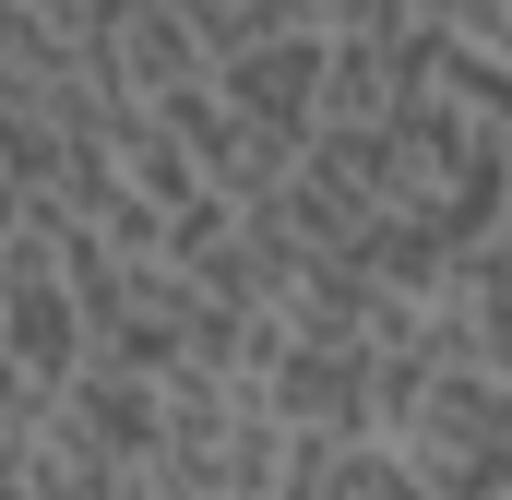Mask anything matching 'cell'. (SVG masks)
Returning a JSON list of instances; mask_svg holds the SVG:
<instances>
[{
  "mask_svg": "<svg viewBox=\"0 0 512 500\" xmlns=\"http://www.w3.org/2000/svg\"><path fill=\"white\" fill-rule=\"evenodd\" d=\"M393 453L417 465V489L441 500H501L512 489V370H429L382 429Z\"/></svg>",
  "mask_w": 512,
  "mask_h": 500,
  "instance_id": "obj_1",
  "label": "cell"
},
{
  "mask_svg": "<svg viewBox=\"0 0 512 500\" xmlns=\"http://www.w3.org/2000/svg\"><path fill=\"white\" fill-rule=\"evenodd\" d=\"M0 358H12V381H36V393H60V381L96 358L84 286H72V262H60V227L0 239Z\"/></svg>",
  "mask_w": 512,
  "mask_h": 500,
  "instance_id": "obj_2",
  "label": "cell"
},
{
  "mask_svg": "<svg viewBox=\"0 0 512 500\" xmlns=\"http://www.w3.org/2000/svg\"><path fill=\"white\" fill-rule=\"evenodd\" d=\"M215 96L239 108V131H262V143H310L322 131V24H274V36H251V48H227L215 60Z\"/></svg>",
  "mask_w": 512,
  "mask_h": 500,
  "instance_id": "obj_3",
  "label": "cell"
},
{
  "mask_svg": "<svg viewBox=\"0 0 512 500\" xmlns=\"http://www.w3.org/2000/svg\"><path fill=\"white\" fill-rule=\"evenodd\" d=\"M96 72H108V96H131V108H167V96H191L215 72V48L191 36L179 0H131L120 24H108V48H96Z\"/></svg>",
  "mask_w": 512,
  "mask_h": 500,
  "instance_id": "obj_4",
  "label": "cell"
},
{
  "mask_svg": "<svg viewBox=\"0 0 512 500\" xmlns=\"http://www.w3.org/2000/svg\"><path fill=\"white\" fill-rule=\"evenodd\" d=\"M405 12H417L429 36H489V24H501V0H405Z\"/></svg>",
  "mask_w": 512,
  "mask_h": 500,
  "instance_id": "obj_5",
  "label": "cell"
},
{
  "mask_svg": "<svg viewBox=\"0 0 512 500\" xmlns=\"http://www.w3.org/2000/svg\"><path fill=\"white\" fill-rule=\"evenodd\" d=\"M489 48H501V60H512V0H501V24H489Z\"/></svg>",
  "mask_w": 512,
  "mask_h": 500,
  "instance_id": "obj_6",
  "label": "cell"
},
{
  "mask_svg": "<svg viewBox=\"0 0 512 500\" xmlns=\"http://www.w3.org/2000/svg\"><path fill=\"white\" fill-rule=\"evenodd\" d=\"M501 250H512V203H501Z\"/></svg>",
  "mask_w": 512,
  "mask_h": 500,
  "instance_id": "obj_7",
  "label": "cell"
},
{
  "mask_svg": "<svg viewBox=\"0 0 512 500\" xmlns=\"http://www.w3.org/2000/svg\"><path fill=\"white\" fill-rule=\"evenodd\" d=\"M501 370H512V346H501Z\"/></svg>",
  "mask_w": 512,
  "mask_h": 500,
  "instance_id": "obj_8",
  "label": "cell"
},
{
  "mask_svg": "<svg viewBox=\"0 0 512 500\" xmlns=\"http://www.w3.org/2000/svg\"><path fill=\"white\" fill-rule=\"evenodd\" d=\"M417 500H441V489H417Z\"/></svg>",
  "mask_w": 512,
  "mask_h": 500,
  "instance_id": "obj_9",
  "label": "cell"
},
{
  "mask_svg": "<svg viewBox=\"0 0 512 500\" xmlns=\"http://www.w3.org/2000/svg\"><path fill=\"white\" fill-rule=\"evenodd\" d=\"M501 500H512V489H501Z\"/></svg>",
  "mask_w": 512,
  "mask_h": 500,
  "instance_id": "obj_10",
  "label": "cell"
}]
</instances>
